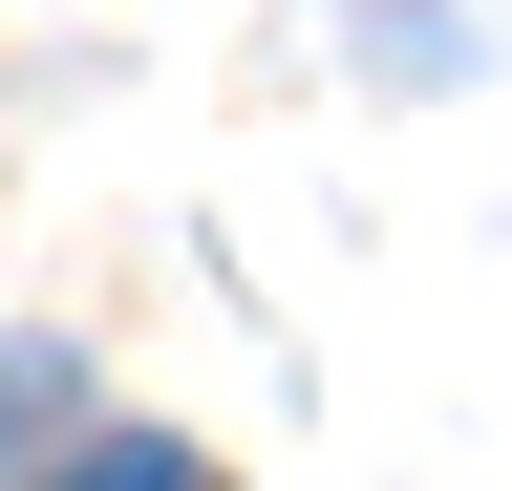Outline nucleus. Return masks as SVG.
<instances>
[{"instance_id": "f257e3e1", "label": "nucleus", "mask_w": 512, "mask_h": 491, "mask_svg": "<svg viewBox=\"0 0 512 491\" xmlns=\"http://www.w3.org/2000/svg\"><path fill=\"white\" fill-rule=\"evenodd\" d=\"M43 491H192V449H128V427H107V449H64Z\"/></svg>"}]
</instances>
